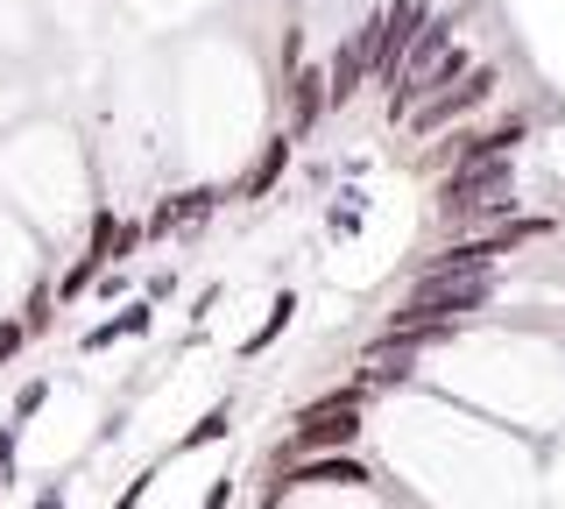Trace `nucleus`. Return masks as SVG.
Here are the masks:
<instances>
[{
  "mask_svg": "<svg viewBox=\"0 0 565 509\" xmlns=\"http://www.w3.org/2000/svg\"><path fill=\"white\" fill-rule=\"evenodd\" d=\"M530 142V114H509L494 120V128H459L446 142L431 149V170H467V163H502V156H516Z\"/></svg>",
  "mask_w": 565,
  "mask_h": 509,
  "instance_id": "f03ea898",
  "label": "nucleus"
},
{
  "mask_svg": "<svg viewBox=\"0 0 565 509\" xmlns=\"http://www.w3.org/2000/svg\"><path fill=\"white\" fill-rule=\"evenodd\" d=\"M290 319H297V290H276V297H269V319H262V326H255V332L241 340V361L269 354V347L282 340V332H290Z\"/></svg>",
  "mask_w": 565,
  "mask_h": 509,
  "instance_id": "1a4fd4ad",
  "label": "nucleus"
},
{
  "mask_svg": "<svg viewBox=\"0 0 565 509\" xmlns=\"http://www.w3.org/2000/svg\"><path fill=\"white\" fill-rule=\"evenodd\" d=\"M29 509H71V481H57V474H50V481L29 496Z\"/></svg>",
  "mask_w": 565,
  "mask_h": 509,
  "instance_id": "a211bd4d",
  "label": "nucleus"
},
{
  "mask_svg": "<svg viewBox=\"0 0 565 509\" xmlns=\"http://www.w3.org/2000/svg\"><path fill=\"white\" fill-rule=\"evenodd\" d=\"M99 297H106V305H114V297L128 305V269H106V276H99Z\"/></svg>",
  "mask_w": 565,
  "mask_h": 509,
  "instance_id": "6ab92c4d",
  "label": "nucleus"
},
{
  "mask_svg": "<svg viewBox=\"0 0 565 509\" xmlns=\"http://www.w3.org/2000/svg\"><path fill=\"white\" fill-rule=\"evenodd\" d=\"M22 326H29V340H43L50 326H57V284L50 276H35L29 297H22Z\"/></svg>",
  "mask_w": 565,
  "mask_h": 509,
  "instance_id": "9d476101",
  "label": "nucleus"
},
{
  "mask_svg": "<svg viewBox=\"0 0 565 509\" xmlns=\"http://www.w3.org/2000/svg\"><path fill=\"white\" fill-rule=\"evenodd\" d=\"M156 467H163V460H149L141 474H128V481H120V496L106 502V509H141V502H149V488H156Z\"/></svg>",
  "mask_w": 565,
  "mask_h": 509,
  "instance_id": "ddd939ff",
  "label": "nucleus"
},
{
  "mask_svg": "<svg viewBox=\"0 0 565 509\" xmlns=\"http://www.w3.org/2000/svg\"><path fill=\"white\" fill-rule=\"evenodd\" d=\"M212 305H220V284H205L199 297H191V332H199V326H205V311H212Z\"/></svg>",
  "mask_w": 565,
  "mask_h": 509,
  "instance_id": "aec40b11",
  "label": "nucleus"
},
{
  "mask_svg": "<svg viewBox=\"0 0 565 509\" xmlns=\"http://www.w3.org/2000/svg\"><path fill=\"white\" fill-rule=\"evenodd\" d=\"M29 347V326H22V311H0V368H8L14 354Z\"/></svg>",
  "mask_w": 565,
  "mask_h": 509,
  "instance_id": "dca6fc26",
  "label": "nucleus"
},
{
  "mask_svg": "<svg viewBox=\"0 0 565 509\" xmlns=\"http://www.w3.org/2000/svg\"><path fill=\"white\" fill-rule=\"evenodd\" d=\"M494 93H502V64H481V72H473V78H459L452 93L424 99V107H417L411 120H403V128H411L417 142H424V135H459V128H467V120L481 114Z\"/></svg>",
  "mask_w": 565,
  "mask_h": 509,
  "instance_id": "f257e3e1",
  "label": "nucleus"
},
{
  "mask_svg": "<svg viewBox=\"0 0 565 509\" xmlns=\"http://www.w3.org/2000/svg\"><path fill=\"white\" fill-rule=\"evenodd\" d=\"M141 297H149V305H170V297H177V269H149V276H141Z\"/></svg>",
  "mask_w": 565,
  "mask_h": 509,
  "instance_id": "f3484780",
  "label": "nucleus"
},
{
  "mask_svg": "<svg viewBox=\"0 0 565 509\" xmlns=\"http://www.w3.org/2000/svg\"><path fill=\"white\" fill-rule=\"evenodd\" d=\"M361 220H367V199H361V191H340L332 213H326V234L332 241H353V234H361Z\"/></svg>",
  "mask_w": 565,
  "mask_h": 509,
  "instance_id": "9b49d317",
  "label": "nucleus"
},
{
  "mask_svg": "<svg viewBox=\"0 0 565 509\" xmlns=\"http://www.w3.org/2000/svg\"><path fill=\"white\" fill-rule=\"evenodd\" d=\"M234 496H241V474H212V481H205V496L191 502V509H234Z\"/></svg>",
  "mask_w": 565,
  "mask_h": 509,
  "instance_id": "2eb2a0df",
  "label": "nucleus"
},
{
  "mask_svg": "<svg viewBox=\"0 0 565 509\" xmlns=\"http://www.w3.org/2000/svg\"><path fill=\"white\" fill-rule=\"evenodd\" d=\"M226 205V191L220 184H184V191H163V199L149 205V241H170V234H191V226H205L212 213Z\"/></svg>",
  "mask_w": 565,
  "mask_h": 509,
  "instance_id": "7ed1b4c3",
  "label": "nucleus"
},
{
  "mask_svg": "<svg viewBox=\"0 0 565 509\" xmlns=\"http://www.w3.org/2000/svg\"><path fill=\"white\" fill-rule=\"evenodd\" d=\"M290 156H297V135H290V128H282V135H269V142H262V156L241 170L234 199H247V205H255V199H269V191L282 184V170H290Z\"/></svg>",
  "mask_w": 565,
  "mask_h": 509,
  "instance_id": "423d86ee",
  "label": "nucleus"
},
{
  "mask_svg": "<svg viewBox=\"0 0 565 509\" xmlns=\"http://www.w3.org/2000/svg\"><path fill=\"white\" fill-rule=\"evenodd\" d=\"M452 43H459V8H452V14H431V22H424V36L411 43V57H403V78H396V85H417V78L431 72V64L446 57ZM396 85H388V93H396Z\"/></svg>",
  "mask_w": 565,
  "mask_h": 509,
  "instance_id": "0eeeda50",
  "label": "nucleus"
},
{
  "mask_svg": "<svg viewBox=\"0 0 565 509\" xmlns=\"http://www.w3.org/2000/svg\"><path fill=\"white\" fill-rule=\"evenodd\" d=\"M220 438H234V396L205 403V411H199V425H191V432H177L170 446H163V460H184V453H199V446H220Z\"/></svg>",
  "mask_w": 565,
  "mask_h": 509,
  "instance_id": "6e6552de",
  "label": "nucleus"
},
{
  "mask_svg": "<svg viewBox=\"0 0 565 509\" xmlns=\"http://www.w3.org/2000/svg\"><path fill=\"white\" fill-rule=\"evenodd\" d=\"M282 107H290V120H282V128H290L297 142H305L318 120L332 114V78H326V64H297L290 85H282Z\"/></svg>",
  "mask_w": 565,
  "mask_h": 509,
  "instance_id": "20e7f679",
  "label": "nucleus"
},
{
  "mask_svg": "<svg viewBox=\"0 0 565 509\" xmlns=\"http://www.w3.org/2000/svg\"><path fill=\"white\" fill-rule=\"evenodd\" d=\"M0 481H22V425H0Z\"/></svg>",
  "mask_w": 565,
  "mask_h": 509,
  "instance_id": "4468645a",
  "label": "nucleus"
},
{
  "mask_svg": "<svg viewBox=\"0 0 565 509\" xmlns=\"http://www.w3.org/2000/svg\"><path fill=\"white\" fill-rule=\"evenodd\" d=\"M50 390H57V382H50V375H29L22 390L8 396V425H22V432H29V417H35V411H43V403H50Z\"/></svg>",
  "mask_w": 565,
  "mask_h": 509,
  "instance_id": "f8f14e48",
  "label": "nucleus"
},
{
  "mask_svg": "<svg viewBox=\"0 0 565 509\" xmlns=\"http://www.w3.org/2000/svg\"><path fill=\"white\" fill-rule=\"evenodd\" d=\"M149 332H156V305H149V297H128L120 311H106L99 326L78 332V354L93 361V354H114L120 340H149Z\"/></svg>",
  "mask_w": 565,
  "mask_h": 509,
  "instance_id": "39448f33",
  "label": "nucleus"
},
{
  "mask_svg": "<svg viewBox=\"0 0 565 509\" xmlns=\"http://www.w3.org/2000/svg\"><path fill=\"white\" fill-rule=\"evenodd\" d=\"M0 496H8V481H0Z\"/></svg>",
  "mask_w": 565,
  "mask_h": 509,
  "instance_id": "412c9836",
  "label": "nucleus"
}]
</instances>
